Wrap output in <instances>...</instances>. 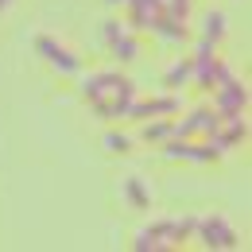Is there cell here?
Returning a JSON list of instances; mask_svg holds the SVG:
<instances>
[{
    "label": "cell",
    "instance_id": "6da1fadb",
    "mask_svg": "<svg viewBox=\"0 0 252 252\" xmlns=\"http://www.w3.org/2000/svg\"><path fill=\"white\" fill-rule=\"evenodd\" d=\"M82 94L86 101L94 105L97 117H105V121H117V117H125L128 105H132V82H128L125 74H117V70H105V74H94V78H86V86H82Z\"/></svg>",
    "mask_w": 252,
    "mask_h": 252
},
{
    "label": "cell",
    "instance_id": "7a4b0ae2",
    "mask_svg": "<svg viewBox=\"0 0 252 252\" xmlns=\"http://www.w3.org/2000/svg\"><path fill=\"white\" fill-rule=\"evenodd\" d=\"M194 229H198L202 245H210V249H237V233L225 218H202L194 221Z\"/></svg>",
    "mask_w": 252,
    "mask_h": 252
},
{
    "label": "cell",
    "instance_id": "3957f363",
    "mask_svg": "<svg viewBox=\"0 0 252 252\" xmlns=\"http://www.w3.org/2000/svg\"><path fill=\"white\" fill-rule=\"evenodd\" d=\"M35 47H39V55L47 59L51 66H59L63 74H78L82 70V59L70 51V47H63L59 39H51V35H43V39H35Z\"/></svg>",
    "mask_w": 252,
    "mask_h": 252
},
{
    "label": "cell",
    "instance_id": "277c9868",
    "mask_svg": "<svg viewBox=\"0 0 252 252\" xmlns=\"http://www.w3.org/2000/svg\"><path fill=\"white\" fill-rule=\"evenodd\" d=\"M218 105H221V113H225V117H241V113H245V105H249L245 86H241V82H233V74L218 82Z\"/></svg>",
    "mask_w": 252,
    "mask_h": 252
},
{
    "label": "cell",
    "instance_id": "5b68a950",
    "mask_svg": "<svg viewBox=\"0 0 252 252\" xmlns=\"http://www.w3.org/2000/svg\"><path fill=\"white\" fill-rule=\"evenodd\" d=\"M132 8V28L136 32H152L163 16V0H128Z\"/></svg>",
    "mask_w": 252,
    "mask_h": 252
},
{
    "label": "cell",
    "instance_id": "8992f818",
    "mask_svg": "<svg viewBox=\"0 0 252 252\" xmlns=\"http://www.w3.org/2000/svg\"><path fill=\"white\" fill-rule=\"evenodd\" d=\"M132 117H156V113H179V97H163V101H136L128 105Z\"/></svg>",
    "mask_w": 252,
    "mask_h": 252
},
{
    "label": "cell",
    "instance_id": "52a82bcc",
    "mask_svg": "<svg viewBox=\"0 0 252 252\" xmlns=\"http://www.w3.org/2000/svg\"><path fill=\"white\" fill-rule=\"evenodd\" d=\"M109 47H113V55H117L121 63H136V59H140V39L128 35V32H117L109 39Z\"/></svg>",
    "mask_w": 252,
    "mask_h": 252
},
{
    "label": "cell",
    "instance_id": "ba28073f",
    "mask_svg": "<svg viewBox=\"0 0 252 252\" xmlns=\"http://www.w3.org/2000/svg\"><path fill=\"white\" fill-rule=\"evenodd\" d=\"M144 140H152V144H163V140H171L175 136V121H159V125H148L140 132Z\"/></svg>",
    "mask_w": 252,
    "mask_h": 252
},
{
    "label": "cell",
    "instance_id": "9c48e42d",
    "mask_svg": "<svg viewBox=\"0 0 252 252\" xmlns=\"http://www.w3.org/2000/svg\"><path fill=\"white\" fill-rule=\"evenodd\" d=\"M125 194L132 198V206H140V210H148V206H152V194L140 187V179H125Z\"/></svg>",
    "mask_w": 252,
    "mask_h": 252
},
{
    "label": "cell",
    "instance_id": "30bf717a",
    "mask_svg": "<svg viewBox=\"0 0 252 252\" xmlns=\"http://www.w3.org/2000/svg\"><path fill=\"white\" fill-rule=\"evenodd\" d=\"M221 35H225V16H221V12H206V39L218 43Z\"/></svg>",
    "mask_w": 252,
    "mask_h": 252
},
{
    "label": "cell",
    "instance_id": "8fae6325",
    "mask_svg": "<svg viewBox=\"0 0 252 252\" xmlns=\"http://www.w3.org/2000/svg\"><path fill=\"white\" fill-rule=\"evenodd\" d=\"M163 12L187 24V16H190V0H163Z\"/></svg>",
    "mask_w": 252,
    "mask_h": 252
},
{
    "label": "cell",
    "instance_id": "7c38bea8",
    "mask_svg": "<svg viewBox=\"0 0 252 252\" xmlns=\"http://www.w3.org/2000/svg\"><path fill=\"white\" fill-rule=\"evenodd\" d=\"M187 78H190V59H187V63H179V66H171V70H167V86H183Z\"/></svg>",
    "mask_w": 252,
    "mask_h": 252
},
{
    "label": "cell",
    "instance_id": "4fadbf2b",
    "mask_svg": "<svg viewBox=\"0 0 252 252\" xmlns=\"http://www.w3.org/2000/svg\"><path fill=\"white\" fill-rule=\"evenodd\" d=\"M128 144H132V140H128V136H121V132H109V136H105V148H109V152H117V156H125Z\"/></svg>",
    "mask_w": 252,
    "mask_h": 252
},
{
    "label": "cell",
    "instance_id": "5bb4252c",
    "mask_svg": "<svg viewBox=\"0 0 252 252\" xmlns=\"http://www.w3.org/2000/svg\"><path fill=\"white\" fill-rule=\"evenodd\" d=\"M8 4H12V0H0V8H8Z\"/></svg>",
    "mask_w": 252,
    "mask_h": 252
},
{
    "label": "cell",
    "instance_id": "9a60e30c",
    "mask_svg": "<svg viewBox=\"0 0 252 252\" xmlns=\"http://www.w3.org/2000/svg\"><path fill=\"white\" fill-rule=\"evenodd\" d=\"M109 4H128V0H109Z\"/></svg>",
    "mask_w": 252,
    "mask_h": 252
}]
</instances>
